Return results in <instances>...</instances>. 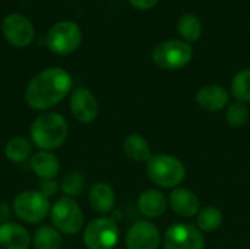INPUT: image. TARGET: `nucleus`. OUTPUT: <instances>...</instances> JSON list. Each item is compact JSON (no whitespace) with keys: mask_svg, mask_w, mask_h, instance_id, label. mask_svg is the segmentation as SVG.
I'll return each instance as SVG.
<instances>
[{"mask_svg":"<svg viewBox=\"0 0 250 249\" xmlns=\"http://www.w3.org/2000/svg\"><path fill=\"white\" fill-rule=\"evenodd\" d=\"M82 41V31L78 23L62 21L54 23L47 34V47L57 56L73 53Z\"/></svg>","mask_w":250,"mask_h":249,"instance_id":"nucleus-6","label":"nucleus"},{"mask_svg":"<svg viewBox=\"0 0 250 249\" xmlns=\"http://www.w3.org/2000/svg\"><path fill=\"white\" fill-rule=\"evenodd\" d=\"M158 1L160 0H129V3L139 10H149L154 6H157Z\"/></svg>","mask_w":250,"mask_h":249,"instance_id":"nucleus-28","label":"nucleus"},{"mask_svg":"<svg viewBox=\"0 0 250 249\" xmlns=\"http://www.w3.org/2000/svg\"><path fill=\"white\" fill-rule=\"evenodd\" d=\"M223 222H224L223 211H221L218 207L208 205V207L201 208V211L198 213L196 225H198V229H199L201 232L211 233V232L218 230V229L221 227Z\"/></svg>","mask_w":250,"mask_h":249,"instance_id":"nucleus-20","label":"nucleus"},{"mask_svg":"<svg viewBox=\"0 0 250 249\" xmlns=\"http://www.w3.org/2000/svg\"><path fill=\"white\" fill-rule=\"evenodd\" d=\"M122 148H123L125 156L136 163H145V161L148 163L149 158L152 157L148 141L142 135H138V134L127 135L123 139Z\"/></svg>","mask_w":250,"mask_h":249,"instance_id":"nucleus-19","label":"nucleus"},{"mask_svg":"<svg viewBox=\"0 0 250 249\" xmlns=\"http://www.w3.org/2000/svg\"><path fill=\"white\" fill-rule=\"evenodd\" d=\"M231 94L237 101L250 103V69L237 72L231 81Z\"/></svg>","mask_w":250,"mask_h":249,"instance_id":"nucleus-24","label":"nucleus"},{"mask_svg":"<svg viewBox=\"0 0 250 249\" xmlns=\"http://www.w3.org/2000/svg\"><path fill=\"white\" fill-rule=\"evenodd\" d=\"M62 236L56 227L41 226L34 233V247L35 249H60Z\"/></svg>","mask_w":250,"mask_h":249,"instance_id":"nucleus-23","label":"nucleus"},{"mask_svg":"<svg viewBox=\"0 0 250 249\" xmlns=\"http://www.w3.org/2000/svg\"><path fill=\"white\" fill-rule=\"evenodd\" d=\"M120 230L111 217L92 220L83 232V244L88 249H114L119 242Z\"/></svg>","mask_w":250,"mask_h":249,"instance_id":"nucleus-7","label":"nucleus"},{"mask_svg":"<svg viewBox=\"0 0 250 249\" xmlns=\"http://www.w3.org/2000/svg\"><path fill=\"white\" fill-rule=\"evenodd\" d=\"M31 236L28 230L13 222L0 225V249H28Z\"/></svg>","mask_w":250,"mask_h":249,"instance_id":"nucleus-16","label":"nucleus"},{"mask_svg":"<svg viewBox=\"0 0 250 249\" xmlns=\"http://www.w3.org/2000/svg\"><path fill=\"white\" fill-rule=\"evenodd\" d=\"M31 169L42 181L54 179L60 172V161L50 151H38L31 158Z\"/></svg>","mask_w":250,"mask_h":249,"instance_id":"nucleus-18","label":"nucleus"},{"mask_svg":"<svg viewBox=\"0 0 250 249\" xmlns=\"http://www.w3.org/2000/svg\"><path fill=\"white\" fill-rule=\"evenodd\" d=\"M85 188V178L78 173V172H72L69 175H66L60 183V189L70 198V197H76L79 195Z\"/></svg>","mask_w":250,"mask_h":249,"instance_id":"nucleus-26","label":"nucleus"},{"mask_svg":"<svg viewBox=\"0 0 250 249\" xmlns=\"http://www.w3.org/2000/svg\"><path fill=\"white\" fill-rule=\"evenodd\" d=\"M89 204L94 211L100 214H108L114 210L116 205V194L114 189L104 182L95 183L89 189Z\"/></svg>","mask_w":250,"mask_h":249,"instance_id":"nucleus-17","label":"nucleus"},{"mask_svg":"<svg viewBox=\"0 0 250 249\" xmlns=\"http://www.w3.org/2000/svg\"><path fill=\"white\" fill-rule=\"evenodd\" d=\"M127 249H158L161 235L158 227L148 220L136 222L126 233L125 238Z\"/></svg>","mask_w":250,"mask_h":249,"instance_id":"nucleus-11","label":"nucleus"},{"mask_svg":"<svg viewBox=\"0 0 250 249\" xmlns=\"http://www.w3.org/2000/svg\"><path fill=\"white\" fill-rule=\"evenodd\" d=\"M177 32L186 43H195L199 40L202 34V23L196 15L185 13L180 16L177 22Z\"/></svg>","mask_w":250,"mask_h":249,"instance_id":"nucleus-21","label":"nucleus"},{"mask_svg":"<svg viewBox=\"0 0 250 249\" xmlns=\"http://www.w3.org/2000/svg\"><path fill=\"white\" fill-rule=\"evenodd\" d=\"M9 219H10V207L6 203L0 201V223L1 225L7 223Z\"/></svg>","mask_w":250,"mask_h":249,"instance_id":"nucleus-29","label":"nucleus"},{"mask_svg":"<svg viewBox=\"0 0 250 249\" xmlns=\"http://www.w3.org/2000/svg\"><path fill=\"white\" fill-rule=\"evenodd\" d=\"M250 112L246 103L236 101L227 107L226 112V120L233 126V128H242L249 122Z\"/></svg>","mask_w":250,"mask_h":249,"instance_id":"nucleus-25","label":"nucleus"},{"mask_svg":"<svg viewBox=\"0 0 250 249\" xmlns=\"http://www.w3.org/2000/svg\"><path fill=\"white\" fill-rule=\"evenodd\" d=\"M146 175L160 188H177L186 178L182 160L170 154H157L146 163Z\"/></svg>","mask_w":250,"mask_h":249,"instance_id":"nucleus-3","label":"nucleus"},{"mask_svg":"<svg viewBox=\"0 0 250 249\" xmlns=\"http://www.w3.org/2000/svg\"><path fill=\"white\" fill-rule=\"evenodd\" d=\"M168 205L180 217H195L201 211V201L198 195L188 188H174L168 197Z\"/></svg>","mask_w":250,"mask_h":249,"instance_id":"nucleus-13","label":"nucleus"},{"mask_svg":"<svg viewBox=\"0 0 250 249\" xmlns=\"http://www.w3.org/2000/svg\"><path fill=\"white\" fill-rule=\"evenodd\" d=\"M229 92L218 84H208L196 94V103L207 112H221L229 104Z\"/></svg>","mask_w":250,"mask_h":249,"instance_id":"nucleus-14","label":"nucleus"},{"mask_svg":"<svg viewBox=\"0 0 250 249\" xmlns=\"http://www.w3.org/2000/svg\"><path fill=\"white\" fill-rule=\"evenodd\" d=\"M31 153H32L31 142L22 136H15V138L9 139L4 147V154H6L7 160H10L13 163L26 161L29 158Z\"/></svg>","mask_w":250,"mask_h":249,"instance_id":"nucleus-22","label":"nucleus"},{"mask_svg":"<svg viewBox=\"0 0 250 249\" xmlns=\"http://www.w3.org/2000/svg\"><path fill=\"white\" fill-rule=\"evenodd\" d=\"M193 57L192 45L183 40H167L152 50V62L160 69L177 70L190 63Z\"/></svg>","mask_w":250,"mask_h":249,"instance_id":"nucleus-4","label":"nucleus"},{"mask_svg":"<svg viewBox=\"0 0 250 249\" xmlns=\"http://www.w3.org/2000/svg\"><path fill=\"white\" fill-rule=\"evenodd\" d=\"M1 31L6 41L16 48L28 47L35 37L32 22L21 13H9L3 19Z\"/></svg>","mask_w":250,"mask_h":249,"instance_id":"nucleus-10","label":"nucleus"},{"mask_svg":"<svg viewBox=\"0 0 250 249\" xmlns=\"http://www.w3.org/2000/svg\"><path fill=\"white\" fill-rule=\"evenodd\" d=\"M40 188H41V194L45 195L47 198L48 197H53L59 191V185L54 182V179H45V181H42L41 185H40Z\"/></svg>","mask_w":250,"mask_h":249,"instance_id":"nucleus-27","label":"nucleus"},{"mask_svg":"<svg viewBox=\"0 0 250 249\" xmlns=\"http://www.w3.org/2000/svg\"><path fill=\"white\" fill-rule=\"evenodd\" d=\"M168 207V200L158 189H146L138 198V210L148 219L161 217Z\"/></svg>","mask_w":250,"mask_h":249,"instance_id":"nucleus-15","label":"nucleus"},{"mask_svg":"<svg viewBox=\"0 0 250 249\" xmlns=\"http://www.w3.org/2000/svg\"><path fill=\"white\" fill-rule=\"evenodd\" d=\"M54 227L66 235H76L83 227V214L79 204L69 198H60L50 210Z\"/></svg>","mask_w":250,"mask_h":249,"instance_id":"nucleus-8","label":"nucleus"},{"mask_svg":"<svg viewBox=\"0 0 250 249\" xmlns=\"http://www.w3.org/2000/svg\"><path fill=\"white\" fill-rule=\"evenodd\" d=\"M69 135V125L59 113H44L31 125V139L42 151L62 147Z\"/></svg>","mask_w":250,"mask_h":249,"instance_id":"nucleus-2","label":"nucleus"},{"mask_svg":"<svg viewBox=\"0 0 250 249\" xmlns=\"http://www.w3.org/2000/svg\"><path fill=\"white\" fill-rule=\"evenodd\" d=\"M164 249H205L202 232L189 223H174L163 238Z\"/></svg>","mask_w":250,"mask_h":249,"instance_id":"nucleus-9","label":"nucleus"},{"mask_svg":"<svg viewBox=\"0 0 250 249\" xmlns=\"http://www.w3.org/2000/svg\"><path fill=\"white\" fill-rule=\"evenodd\" d=\"M50 203L40 191H25L13 200L15 214L25 223L37 225L45 220L50 213Z\"/></svg>","mask_w":250,"mask_h":249,"instance_id":"nucleus-5","label":"nucleus"},{"mask_svg":"<svg viewBox=\"0 0 250 249\" xmlns=\"http://www.w3.org/2000/svg\"><path fill=\"white\" fill-rule=\"evenodd\" d=\"M70 110L76 120L91 123L98 116V101L88 88L79 87L70 95Z\"/></svg>","mask_w":250,"mask_h":249,"instance_id":"nucleus-12","label":"nucleus"},{"mask_svg":"<svg viewBox=\"0 0 250 249\" xmlns=\"http://www.w3.org/2000/svg\"><path fill=\"white\" fill-rule=\"evenodd\" d=\"M72 84V76L62 68L41 70L28 82L25 88V100L31 109H51L69 94Z\"/></svg>","mask_w":250,"mask_h":249,"instance_id":"nucleus-1","label":"nucleus"}]
</instances>
